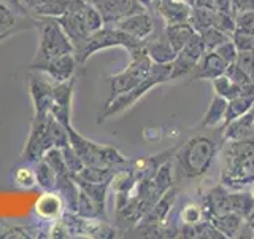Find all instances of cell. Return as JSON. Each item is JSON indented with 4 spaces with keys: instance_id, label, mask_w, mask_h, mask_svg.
I'll return each instance as SVG.
<instances>
[{
    "instance_id": "cell-12",
    "label": "cell",
    "mask_w": 254,
    "mask_h": 239,
    "mask_svg": "<svg viewBox=\"0 0 254 239\" xmlns=\"http://www.w3.org/2000/svg\"><path fill=\"white\" fill-rule=\"evenodd\" d=\"M115 27L138 40H146L154 32V21L148 11H141L119 19L115 22Z\"/></svg>"
},
{
    "instance_id": "cell-18",
    "label": "cell",
    "mask_w": 254,
    "mask_h": 239,
    "mask_svg": "<svg viewBox=\"0 0 254 239\" xmlns=\"http://www.w3.org/2000/svg\"><path fill=\"white\" fill-rule=\"evenodd\" d=\"M177 195H178L177 188L172 187L170 190H167L165 193L149 207L148 212L143 215L141 220L145 223H164V220L167 219V215L170 214L175 201H177Z\"/></svg>"
},
{
    "instance_id": "cell-43",
    "label": "cell",
    "mask_w": 254,
    "mask_h": 239,
    "mask_svg": "<svg viewBox=\"0 0 254 239\" xmlns=\"http://www.w3.org/2000/svg\"><path fill=\"white\" fill-rule=\"evenodd\" d=\"M13 34V32H3V34H0V42H2V40H5L6 37H10Z\"/></svg>"
},
{
    "instance_id": "cell-29",
    "label": "cell",
    "mask_w": 254,
    "mask_h": 239,
    "mask_svg": "<svg viewBox=\"0 0 254 239\" xmlns=\"http://www.w3.org/2000/svg\"><path fill=\"white\" fill-rule=\"evenodd\" d=\"M14 180L22 188H32L37 183L35 171H32L30 167H26V166L18 167L14 172Z\"/></svg>"
},
{
    "instance_id": "cell-25",
    "label": "cell",
    "mask_w": 254,
    "mask_h": 239,
    "mask_svg": "<svg viewBox=\"0 0 254 239\" xmlns=\"http://www.w3.org/2000/svg\"><path fill=\"white\" fill-rule=\"evenodd\" d=\"M211 85H213V90H214V94L218 96H222L224 99L230 101L237 98V96L243 94V90L242 86H238L237 83H234L232 80L226 75H219L216 78L211 80Z\"/></svg>"
},
{
    "instance_id": "cell-33",
    "label": "cell",
    "mask_w": 254,
    "mask_h": 239,
    "mask_svg": "<svg viewBox=\"0 0 254 239\" xmlns=\"http://www.w3.org/2000/svg\"><path fill=\"white\" fill-rule=\"evenodd\" d=\"M213 51H216V54L219 56V58L224 59L227 64L235 62L237 56H238V50H237V46H235L232 38L227 40V42H224V43H221L216 50H213Z\"/></svg>"
},
{
    "instance_id": "cell-15",
    "label": "cell",
    "mask_w": 254,
    "mask_h": 239,
    "mask_svg": "<svg viewBox=\"0 0 254 239\" xmlns=\"http://www.w3.org/2000/svg\"><path fill=\"white\" fill-rule=\"evenodd\" d=\"M222 139L226 142L254 139V110L251 109L245 115L232 120L222 127Z\"/></svg>"
},
{
    "instance_id": "cell-2",
    "label": "cell",
    "mask_w": 254,
    "mask_h": 239,
    "mask_svg": "<svg viewBox=\"0 0 254 239\" xmlns=\"http://www.w3.org/2000/svg\"><path fill=\"white\" fill-rule=\"evenodd\" d=\"M56 19L59 21L62 29L70 37L75 48V54L83 48L87 37L105 26L100 13L86 0H73L70 10Z\"/></svg>"
},
{
    "instance_id": "cell-31",
    "label": "cell",
    "mask_w": 254,
    "mask_h": 239,
    "mask_svg": "<svg viewBox=\"0 0 254 239\" xmlns=\"http://www.w3.org/2000/svg\"><path fill=\"white\" fill-rule=\"evenodd\" d=\"M180 217L183 220V223H197L205 219L203 209L197 204H188L183 207V211L180 214Z\"/></svg>"
},
{
    "instance_id": "cell-17",
    "label": "cell",
    "mask_w": 254,
    "mask_h": 239,
    "mask_svg": "<svg viewBox=\"0 0 254 239\" xmlns=\"http://www.w3.org/2000/svg\"><path fill=\"white\" fill-rule=\"evenodd\" d=\"M145 48L148 51V56L154 64H170V62H173V59L177 58V54H178L172 48V45L169 43V40L165 38L164 34L153 37V38L149 35L145 40Z\"/></svg>"
},
{
    "instance_id": "cell-39",
    "label": "cell",
    "mask_w": 254,
    "mask_h": 239,
    "mask_svg": "<svg viewBox=\"0 0 254 239\" xmlns=\"http://www.w3.org/2000/svg\"><path fill=\"white\" fill-rule=\"evenodd\" d=\"M48 2H51V0H22V5L26 6L29 16H32L35 11H38L42 6H45Z\"/></svg>"
},
{
    "instance_id": "cell-32",
    "label": "cell",
    "mask_w": 254,
    "mask_h": 239,
    "mask_svg": "<svg viewBox=\"0 0 254 239\" xmlns=\"http://www.w3.org/2000/svg\"><path fill=\"white\" fill-rule=\"evenodd\" d=\"M232 40L238 51H254V34L235 30L232 34Z\"/></svg>"
},
{
    "instance_id": "cell-36",
    "label": "cell",
    "mask_w": 254,
    "mask_h": 239,
    "mask_svg": "<svg viewBox=\"0 0 254 239\" xmlns=\"http://www.w3.org/2000/svg\"><path fill=\"white\" fill-rule=\"evenodd\" d=\"M203 5L213 11L232 13V2H230V0H203Z\"/></svg>"
},
{
    "instance_id": "cell-45",
    "label": "cell",
    "mask_w": 254,
    "mask_h": 239,
    "mask_svg": "<svg viewBox=\"0 0 254 239\" xmlns=\"http://www.w3.org/2000/svg\"><path fill=\"white\" fill-rule=\"evenodd\" d=\"M186 2H189V0H186Z\"/></svg>"
},
{
    "instance_id": "cell-44",
    "label": "cell",
    "mask_w": 254,
    "mask_h": 239,
    "mask_svg": "<svg viewBox=\"0 0 254 239\" xmlns=\"http://www.w3.org/2000/svg\"><path fill=\"white\" fill-rule=\"evenodd\" d=\"M250 193L253 195V198H254V182L251 183V191H250Z\"/></svg>"
},
{
    "instance_id": "cell-1",
    "label": "cell",
    "mask_w": 254,
    "mask_h": 239,
    "mask_svg": "<svg viewBox=\"0 0 254 239\" xmlns=\"http://www.w3.org/2000/svg\"><path fill=\"white\" fill-rule=\"evenodd\" d=\"M254 182V139L229 140L222 156L221 183L242 188Z\"/></svg>"
},
{
    "instance_id": "cell-24",
    "label": "cell",
    "mask_w": 254,
    "mask_h": 239,
    "mask_svg": "<svg viewBox=\"0 0 254 239\" xmlns=\"http://www.w3.org/2000/svg\"><path fill=\"white\" fill-rule=\"evenodd\" d=\"M230 201V211L238 214L245 220L250 217L254 211V198L248 191H237V193L229 195Z\"/></svg>"
},
{
    "instance_id": "cell-20",
    "label": "cell",
    "mask_w": 254,
    "mask_h": 239,
    "mask_svg": "<svg viewBox=\"0 0 254 239\" xmlns=\"http://www.w3.org/2000/svg\"><path fill=\"white\" fill-rule=\"evenodd\" d=\"M226 110H227V99H224L222 96L214 94L208 109H206V114L203 115L202 127H205V129H213V127L224 124Z\"/></svg>"
},
{
    "instance_id": "cell-9",
    "label": "cell",
    "mask_w": 254,
    "mask_h": 239,
    "mask_svg": "<svg viewBox=\"0 0 254 239\" xmlns=\"http://www.w3.org/2000/svg\"><path fill=\"white\" fill-rule=\"evenodd\" d=\"M97 10L103 19V24H115L119 19L135 13L148 11L138 0H86Z\"/></svg>"
},
{
    "instance_id": "cell-37",
    "label": "cell",
    "mask_w": 254,
    "mask_h": 239,
    "mask_svg": "<svg viewBox=\"0 0 254 239\" xmlns=\"http://www.w3.org/2000/svg\"><path fill=\"white\" fill-rule=\"evenodd\" d=\"M230 2H232L234 16L245 11H254V0H230Z\"/></svg>"
},
{
    "instance_id": "cell-5",
    "label": "cell",
    "mask_w": 254,
    "mask_h": 239,
    "mask_svg": "<svg viewBox=\"0 0 254 239\" xmlns=\"http://www.w3.org/2000/svg\"><path fill=\"white\" fill-rule=\"evenodd\" d=\"M170 72H172V62L170 64H153V69H151L149 75L145 80H141V82L137 86H133L132 90L119 94L107 102L105 112H103V118L121 114L123 110L133 106L135 102L140 98H143L149 90H153L154 86L161 85L164 82H170Z\"/></svg>"
},
{
    "instance_id": "cell-21",
    "label": "cell",
    "mask_w": 254,
    "mask_h": 239,
    "mask_svg": "<svg viewBox=\"0 0 254 239\" xmlns=\"http://www.w3.org/2000/svg\"><path fill=\"white\" fill-rule=\"evenodd\" d=\"M64 201L56 193H43L35 203V212L43 219H59L62 215Z\"/></svg>"
},
{
    "instance_id": "cell-34",
    "label": "cell",
    "mask_w": 254,
    "mask_h": 239,
    "mask_svg": "<svg viewBox=\"0 0 254 239\" xmlns=\"http://www.w3.org/2000/svg\"><path fill=\"white\" fill-rule=\"evenodd\" d=\"M14 13L5 3L0 2V34L3 32H13V26L16 22Z\"/></svg>"
},
{
    "instance_id": "cell-28",
    "label": "cell",
    "mask_w": 254,
    "mask_h": 239,
    "mask_svg": "<svg viewBox=\"0 0 254 239\" xmlns=\"http://www.w3.org/2000/svg\"><path fill=\"white\" fill-rule=\"evenodd\" d=\"M194 227H195L197 238H200V239H224L226 238L208 219H203L200 222L194 223Z\"/></svg>"
},
{
    "instance_id": "cell-26",
    "label": "cell",
    "mask_w": 254,
    "mask_h": 239,
    "mask_svg": "<svg viewBox=\"0 0 254 239\" xmlns=\"http://www.w3.org/2000/svg\"><path fill=\"white\" fill-rule=\"evenodd\" d=\"M35 177H37V183L45 190H51L58 185V174L54 172L53 167L48 164L45 159H42L38 164V167L35 169Z\"/></svg>"
},
{
    "instance_id": "cell-27",
    "label": "cell",
    "mask_w": 254,
    "mask_h": 239,
    "mask_svg": "<svg viewBox=\"0 0 254 239\" xmlns=\"http://www.w3.org/2000/svg\"><path fill=\"white\" fill-rule=\"evenodd\" d=\"M198 34H200V37L203 40L206 51L216 50L221 43H224V42H227V40L232 38L229 34H226V32H222V30H219L216 27H208V29H205L202 32H198Z\"/></svg>"
},
{
    "instance_id": "cell-40",
    "label": "cell",
    "mask_w": 254,
    "mask_h": 239,
    "mask_svg": "<svg viewBox=\"0 0 254 239\" xmlns=\"http://www.w3.org/2000/svg\"><path fill=\"white\" fill-rule=\"evenodd\" d=\"M0 2L5 3L14 14H16V13H22V14L29 16V13H27V10H26V6L22 5V0H0Z\"/></svg>"
},
{
    "instance_id": "cell-16",
    "label": "cell",
    "mask_w": 254,
    "mask_h": 239,
    "mask_svg": "<svg viewBox=\"0 0 254 239\" xmlns=\"http://www.w3.org/2000/svg\"><path fill=\"white\" fill-rule=\"evenodd\" d=\"M227 69V62L221 59L216 54V51H206L200 59H198L197 66L194 67L192 78L194 80H213L219 75H224Z\"/></svg>"
},
{
    "instance_id": "cell-10",
    "label": "cell",
    "mask_w": 254,
    "mask_h": 239,
    "mask_svg": "<svg viewBox=\"0 0 254 239\" xmlns=\"http://www.w3.org/2000/svg\"><path fill=\"white\" fill-rule=\"evenodd\" d=\"M76 64H78V61H76L75 53H67L64 56H59V58H56V59L40 64V66L34 67L32 70L43 72V74L48 77V80H53L54 83H64V82H68L70 78H73V74L76 70Z\"/></svg>"
},
{
    "instance_id": "cell-4",
    "label": "cell",
    "mask_w": 254,
    "mask_h": 239,
    "mask_svg": "<svg viewBox=\"0 0 254 239\" xmlns=\"http://www.w3.org/2000/svg\"><path fill=\"white\" fill-rule=\"evenodd\" d=\"M37 27L40 32V43L35 59L30 64V69L67 53H75L70 37L65 34V30L62 29L56 18H38Z\"/></svg>"
},
{
    "instance_id": "cell-41",
    "label": "cell",
    "mask_w": 254,
    "mask_h": 239,
    "mask_svg": "<svg viewBox=\"0 0 254 239\" xmlns=\"http://www.w3.org/2000/svg\"><path fill=\"white\" fill-rule=\"evenodd\" d=\"M245 222L248 223V225H250V228H251V231H253V233H254V211H253V214H251L250 217L246 219Z\"/></svg>"
},
{
    "instance_id": "cell-6",
    "label": "cell",
    "mask_w": 254,
    "mask_h": 239,
    "mask_svg": "<svg viewBox=\"0 0 254 239\" xmlns=\"http://www.w3.org/2000/svg\"><path fill=\"white\" fill-rule=\"evenodd\" d=\"M67 132H68L70 145L73 147V150L76 151V155L79 156L84 166L113 167L116 164H123L127 161L116 148L107 145H97V143L81 137L70 124L67 126Z\"/></svg>"
},
{
    "instance_id": "cell-14",
    "label": "cell",
    "mask_w": 254,
    "mask_h": 239,
    "mask_svg": "<svg viewBox=\"0 0 254 239\" xmlns=\"http://www.w3.org/2000/svg\"><path fill=\"white\" fill-rule=\"evenodd\" d=\"M229 190L224 183H219V185L213 187L208 193L203 198V214L205 219L214 217V215H222L230 211V201H229Z\"/></svg>"
},
{
    "instance_id": "cell-11",
    "label": "cell",
    "mask_w": 254,
    "mask_h": 239,
    "mask_svg": "<svg viewBox=\"0 0 254 239\" xmlns=\"http://www.w3.org/2000/svg\"><path fill=\"white\" fill-rule=\"evenodd\" d=\"M73 78L64 83H54L53 88V102L50 114L64 126L70 124V109H71V91H73Z\"/></svg>"
},
{
    "instance_id": "cell-30",
    "label": "cell",
    "mask_w": 254,
    "mask_h": 239,
    "mask_svg": "<svg viewBox=\"0 0 254 239\" xmlns=\"http://www.w3.org/2000/svg\"><path fill=\"white\" fill-rule=\"evenodd\" d=\"M235 62L254 82V51H238Z\"/></svg>"
},
{
    "instance_id": "cell-23",
    "label": "cell",
    "mask_w": 254,
    "mask_h": 239,
    "mask_svg": "<svg viewBox=\"0 0 254 239\" xmlns=\"http://www.w3.org/2000/svg\"><path fill=\"white\" fill-rule=\"evenodd\" d=\"M253 106H254V94H240L237 98L227 101V110H226V118L222 127L232 121V120L245 115L246 112H250Z\"/></svg>"
},
{
    "instance_id": "cell-7",
    "label": "cell",
    "mask_w": 254,
    "mask_h": 239,
    "mask_svg": "<svg viewBox=\"0 0 254 239\" xmlns=\"http://www.w3.org/2000/svg\"><path fill=\"white\" fill-rule=\"evenodd\" d=\"M145 43V40H138L129 34H126L121 29L118 27H105L95 30L94 34L87 37L84 42L83 48L79 50L75 56L78 62H84L86 59H89L94 53H97L100 50H107V48H115V46H123L127 51H132L135 48L141 46Z\"/></svg>"
},
{
    "instance_id": "cell-8",
    "label": "cell",
    "mask_w": 254,
    "mask_h": 239,
    "mask_svg": "<svg viewBox=\"0 0 254 239\" xmlns=\"http://www.w3.org/2000/svg\"><path fill=\"white\" fill-rule=\"evenodd\" d=\"M130 62L123 72H119L116 75L110 77V83H111V98L113 99L116 96L123 94L126 91L132 90L133 86H137L141 80H145L151 69H153V61L148 56V51L145 48V43L141 46L135 48L130 53Z\"/></svg>"
},
{
    "instance_id": "cell-3",
    "label": "cell",
    "mask_w": 254,
    "mask_h": 239,
    "mask_svg": "<svg viewBox=\"0 0 254 239\" xmlns=\"http://www.w3.org/2000/svg\"><path fill=\"white\" fill-rule=\"evenodd\" d=\"M216 145L206 135H195L188 140L175 155L177 171L181 179H195L203 175L210 169L214 156H216Z\"/></svg>"
},
{
    "instance_id": "cell-13",
    "label": "cell",
    "mask_w": 254,
    "mask_h": 239,
    "mask_svg": "<svg viewBox=\"0 0 254 239\" xmlns=\"http://www.w3.org/2000/svg\"><path fill=\"white\" fill-rule=\"evenodd\" d=\"M156 10L167 24H178V22H188L192 5L186 0H154Z\"/></svg>"
},
{
    "instance_id": "cell-35",
    "label": "cell",
    "mask_w": 254,
    "mask_h": 239,
    "mask_svg": "<svg viewBox=\"0 0 254 239\" xmlns=\"http://www.w3.org/2000/svg\"><path fill=\"white\" fill-rule=\"evenodd\" d=\"M235 30L254 34V11H245L235 16Z\"/></svg>"
},
{
    "instance_id": "cell-38",
    "label": "cell",
    "mask_w": 254,
    "mask_h": 239,
    "mask_svg": "<svg viewBox=\"0 0 254 239\" xmlns=\"http://www.w3.org/2000/svg\"><path fill=\"white\" fill-rule=\"evenodd\" d=\"M177 238H185V239H195V227L194 223H183V225L178 228V235Z\"/></svg>"
},
{
    "instance_id": "cell-22",
    "label": "cell",
    "mask_w": 254,
    "mask_h": 239,
    "mask_svg": "<svg viewBox=\"0 0 254 239\" xmlns=\"http://www.w3.org/2000/svg\"><path fill=\"white\" fill-rule=\"evenodd\" d=\"M208 220H211L213 225L216 227L226 238H235L242 231L243 222H245V219L240 217V215L235 214V212L214 215V217H210Z\"/></svg>"
},
{
    "instance_id": "cell-19",
    "label": "cell",
    "mask_w": 254,
    "mask_h": 239,
    "mask_svg": "<svg viewBox=\"0 0 254 239\" xmlns=\"http://www.w3.org/2000/svg\"><path fill=\"white\" fill-rule=\"evenodd\" d=\"M194 29L192 26L188 22H178V24H167L164 29V35L169 40V43L175 51H181L185 45L189 42V38L194 35Z\"/></svg>"
},
{
    "instance_id": "cell-42",
    "label": "cell",
    "mask_w": 254,
    "mask_h": 239,
    "mask_svg": "<svg viewBox=\"0 0 254 239\" xmlns=\"http://www.w3.org/2000/svg\"><path fill=\"white\" fill-rule=\"evenodd\" d=\"M138 2L143 5V6H145V8H148V10H149V6H151V3H153L154 2V0H138Z\"/></svg>"
}]
</instances>
